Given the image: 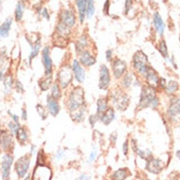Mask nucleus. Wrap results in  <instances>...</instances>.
Segmentation results:
<instances>
[{
    "mask_svg": "<svg viewBox=\"0 0 180 180\" xmlns=\"http://www.w3.org/2000/svg\"><path fill=\"white\" fill-rule=\"evenodd\" d=\"M163 163L157 160H152L149 161L147 164L148 170L152 173H159L163 169Z\"/></svg>",
    "mask_w": 180,
    "mask_h": 180,
    "instance_id": "nucleus-15",
    "label": "nucleus"
},
{
    "mask_svg": "<svg viewBox=\"0 0 180 180\" xmlns=\"http://www.w3.org/2000/svg\"><path fill=\"white\" fill-rule=\"evenodd\" d=\"M106 59L108 61H109L111 60L112 58V51L111 50H108L106 52Z\"/></svg>",
    "mask_w": 180,
    "mask_h": 180,
    "instance_id": "nucleus-40",
    "label": "nucleus"
},
{
    "mask_svg": "<svg viewBox=\"0 0 180 180\" xmlns=\"http://www.w3.org/2000/svg\"><path fill=\"white\" fill-rule=\"evenodd\" d=\"M52 83V78L51 77H47L41 83V87L42 90L46 91L50 87Z\"/></svg>",
    "mask_w": 180,
    "mask_h": 180,
    "instance_id": "nucleus-30",
    "label": "nucleus"
},
{
    "mask_svg": "<svg viewBox=\"0 0 180 180\" xmlns=\"http://www.w3.org/2000/svg\"><path fill=\"white\" fill-rule=\"evenodd\" d=\"M160 83L161 84V87H164L166 84V82L164 79H161V80H160Z\"/></svg>",
    "mask_w": 180,
    "mask_h": 180,
    "instance_id": "nucleus-41",
    "label": "nucleus"
},
{
    "mask_svg": "<svg viewBox=\"0 0 180 180\" xmlns=\"http://www.w3.org/2000/svg\"><path fill=\"white\" fill-rule=\"evenodd\" d=\"M42 15L44 17H45L47 19H48L50 18V15L48 14V11L46 9H44L43 12H42Z\"/></svg>",
    "mask_w": 180,
    "mask_h": 180,
    "instance_id": "nucleus-39",
    "label": "nucleus"
},
{
    "mask_svg": "<svg viewBox=\"0 0 180 180\" xmlns=\"http://www.w3.org/2000/svg\"><path fill=\"white\" fill-rule=\"evenodd\" d=\"M134 66L138 72L142 74H146L148 66L147 65L148 58L142 51H138L134 56Z\"/></svg>",
    "mask_w": 180,
    "mask_h": 180,
    "instance_id": "nucleus-3",
    "label": "nucleus"
},
{
    "mask_svg": "<svg viewBox=\"0 0 180 180\" xmlns=\"http://www.w3.org/2000/svg\"><path fill=\"white\" fill-rule=\"evenodd\" d=\"M126 63L120 60H116L113 64V71L115 77L119 79L122 75L126 71Z\"/></svg>",
    "mask_w": 180,
    "mask_h": 180,
    "instance_id": "nucleus-11",
    "label": "nucleus"
},
{
    "mask_svg": "<svg viewBox=\"0 0 180 180\" xmlns=\"http://www.w3.org/2000/svg\"><path fill=\"white\" fill-rule=\"evenodd\" d=\"M60 20V23L69 28H71L74 26L75 22L74 14L68 10H65L61 13Z\"/></svg>",
    "mask_w": 180,
    "mask_h": 180,
    "instance_id": "nucleus-9",
    "label": "nucleus"
},
{
    "mask_svg": "<svg viewBox=\"0 0 180 180\" xmlns=\"http://www.w3.org/2000/svg\"><path fill=\"white\" fill-rule=\"evenodd\" d=\"M112 98L114 105L119 109L124 110L129 105V99L122 92H116L113 94Z\"/></svg>",
    "mask_w": 180,
    "mask_h": 180,
    "instance_id": "nucleus-5",
    "label": "nucleus"
},
{
    "mask_svg": "<svg viewBox=\"0 0 180 180\" xmlns=\"http://www.w3.org/2000/svg\"><path fill=\"white\" fill-rule=\"evenodd\" d=\"M73 71L74 72L75 77L77 80L80 83L83 82L85 76V72L83 68L81 66L79 62L77 61V60H74L73 62Z\"/></svg>",
    "mask_w": 180,
    "mask_h": 180,
    "instance_id": "nucleus-12",
    "label": "nucleus"
},
{
    "mask_svg": "<svg viewBox=\"0 0 180 180\" xmlns=\"http://www.w3.org/2000/svg\"><path fill=\"white\" fill-rule=\"evenodd\" d=\"M11 24L12 20L8 19L0 26V38L7 36L11 29Z\"/></svg>",
    "mask_w": 180,
    "mask_h": 180,
    "instance_id": "nucleus-21",
    "label": "nucleus"
},
{
    "mask_svg": "<svg viewBox=\"0 0 180 180\" xmlns=\"http://www.w3.org/2000/svg\"><path fill=\"white\" fill-rule=\"evenodd\" d=\"M114 118V110L111 108H109L106 109L105 112L103 113L102 114L101 119L104 124L108 125L112 121Z\"/></svg>",
    "mask_w": 180,
    "mask_h": 180,
    "instance_id": "nucleus-19",
    "label": "nucleus"
},
{
    "mask_svg": "<svg viewBox=\"0 0 180 180\" xmlns=\"http://www.w3.org/2000/svg\"><path fill=\"white\" fill-rule=\"evenodd\" d=\"M158 100L156 97L155 92L153 87H144L142 88L141 99L140 101V106L146 107L152 106L156 107L158 105Z\"/></svg>",
    "mask_w": 180,
    "mask_h": 180,
    "instance_id": "nucleus-2",
    "label": "nucleus"
},
{
    "mask_svg": "<svg viewBox=\"0 0 180 180\" xmlns=\"http://www.w3.org/2000/svg\"><path fill=\"white\" fill-rule=\"evenodd\" d=\"M76 2L79 12L80 21L81 23H83L85 18V14L87 10V0H76Z\"/></svg>",
    "mask_w": 180,
    "mask_h": 180,
    "instance_id": "nucleus-17",
    "label": "nucleus"
},
{
    "mask_svg": "<svg viewBox=\"0 0 180 180\" xmlns=\"http://www.w3.org/2000/svg\"><path fill=\"white\" fill-rule=\"evenodd\" d=\"M145 74L146 75L147 82L150 87H157L159 83V78L156 72L153 69L148 67Z\"/></svg>",
    "mask_w": 180,
    "mask_h": 180,
    "instance_id": "nucleus-13",
    "label": "nucleus"
},
{
    "mask_svg": "<svg viewBox=\"0 0 180 180\" xmlns=\"http://www.w3.org/2000/svg\"><path fill=\"white\" fill-rule=\"evenodd\" d=\"M177 156L180 159V151H177Z\"/></svg>",
    "mask_w": 180,
    "mask_h": 180,
    "instance_id": "nucleus-42",
    "label": "nucleus"
},
{
    "mask_svg": "<svg viewBox=\"0 0 180 180\" xmlns=\"http://www.w3.org/2000/svg\"><path fill=\"white\" fill-rule=\"evenodd\" d=\"M84 104V91L80 87H75L70 95L69 107L71 112L82 109Z\"/></svg>",
    "mask_w": 180,
    "mask_h": 180,
    "instance_id": "nucleus-1",
    "label": "nucleus"
},
{
    "mask_svg": "<svg viewBox=\"0 0 180 180\" xmlns=\"http://www.w3.org/2000/svg\"><path fill=\"white\" fill-rule=\"evenodd\" d=\"M16 133H17V136L20 141L24 142L26 141L27 138V135L26 134L25 131L23 129L18 130Z\"/></svg>",
    "mask_w": 180,
    "mask_h": 180,
    "instance_id": "nucleus-32",
    "label": "nucleus"
},
{
    "mask_svg": "<svg viewBox=\"0 0 180 180\" xmlns=\"http://www.w3.org/2000/svg\"><path fill=\"white\" fill-rule=\"evenodd\" d=\"M132 2L131 0H126L125 5L126 8V12L127 13L129 11V10L131 9L132 7Z\"/></svg>",
    "mask_w": 180,
    "mask_h": 180,
    "instance_id": "nucleus-35",
    "label": "nucleus"
},
{
    "mask_svg": "<svg viewBox=\"0 0 180 180\" xmlns=\"http://www.w3.org/2000/svg\"><path fill=\"white\" fill-rule=\"evenodd\" d=\"M113 177L115 180H124L126 177V172L124 169H120L116 171Z\"/></svg>",
    "mask_w": 180,
    "mask_h": 180,
    "instance_id": "nucleus-27",
    "label": "nucleus"
},
{
    "mask_svg": "<svg viewBox=\"0 0 180 180\" xmlns=\"http://www.w3.org/2000/svg\"><path fill=\"white\" fill-rule=\"evenodd\" d=\"M154 24L155 28L160 34L162 35L164 30V24L159 14L156 13L154 16Z\"/></svg>",
    "mask_w": 180,
    "mask_h": 180,
    "instance_id": "nucleus-20",
    "label": "nucleus"
},
{
    "mask_svg": "<svg viewBox=\"0 0 180 180\" xmlns=\"http://www.w3.org/2000/svg\"><path fill=\"white\" fill-rule=\"evenodd\" d=\"M110 77L109 71L105 65H103L101 67L99 80V87L101 89L106 90L109 86Z\"/></svg>",
    "mask_w": 180,
    "mask_h": 180,
    "instance_id": "nucleus-7",
    "label": "nucleus"
},
{
    "mask_svg": "<svg viewBox=\"0 0 180 180\" xmlns=\"http://www.w3.org/2000/svg\"><path fill=\"white\" fill-rule=\"evenodd\" d=\"M87 38L85 36L81 37L80 39L77 41V51H82L84 48L87 46Z\"/></svg>",
    "mask_w": 180,
    "mask_h": 180,
    "instance_id": "nucleus-26",
    "label": "nucleus"
},
{
    "mask_svg": "<svg viewBox=\"0 0 180 180\" xmlns=\"http://www.w3.org/2000/svg\"><path fill=\"white\" fill-rule=\"evenodd\" d=\"M80 60L81 62L84 65L87 66H90L93 65L96 62L95 58L90 54L89 52L87 51L82 52Z\"/></svg>",
    "mask_w": 180,
    "mask_h": 180,
    "instance_id": "nucleus-16",
    "label": "nucleus"
},
{
    "mask_svg": "<svg viewBox=\"0 0 180 180\" xmlns=\"http://www.w3.org/2000/svg\"><path fill=\"white\" fill-rule=\"evenodd\" d=\"M132 77L130 75H126L123 80V85L125 87H129L131 83Z\"/></svg>",
    "mask_w": 180,
    "mask_h": 180,
    "instance_id": "nucleus-34",
    "label": "nucleus"
},
{
    "mask_svg": "<svg viewBox=\"0 0 180 180\" xmlns=\"http://www.w3.org/2000/svg\"><path fill=\"white\" fill-rule=\"evenodd\" d=\"M61 97V92L58 84L55 83L52 88V97L55 100Z\"/></svg>",
    "mask_w": 180,
    "mask_h": 180,
    "instance_id": "nucleus-24",
    "label": "nucleus"
},
{
    "mask_svg": "<svg viewBox=\"0 0 180 180\" xmlns=\"http://www.w3.org/2000/svg\"><path fill=\"white\" fill-rule=\"evenodd\" d=\"M97 113L99 114H103L107 109V101L104 98L100 99L97 101Z\"/></svg>",
    "mask_w": 180,
    "mask_h": 180,
    "instance_id": "nucleus-23",
    "label": "nucleus"
},
{
    "mask_svg": "<svg viewBox=\"0 0 180 180\" xmlns=\"http://www.w3.org/2000/svg\"><path fill=\"white\" fill-rule=\"evenodd\" d=\"M178 84L173 81H171L166 87V90L168 93H172L175 92L178 89Z\"/></svg>",
    "mask_w": 180,
    "mask_h": 180,
    "instance_id": "nucleus-28",
    "label": "nucleus"
},
{
    "mask_svg": "<svg viewBox=\"0 0 180 180\" xmlns=\"http://www.w3.org/2000/svg\"><path fill=\"white\" fill-rule=\"evenodd\" d=\"M171 116L175 120H180V100H176L171 104L169 108Z\"/></svg>",
    "mask_w": 180,
    "mask_h": 180,
    "instance_id": "nucleus-14",
    "label": "nucleus"
},
{
    "mask_svg": "<svg viewBox=\"0 0 180 180\" xmlns=\"http://www.w3.org/2000/svg\"><path fill=\"white\" fill-rule=\"evenodd\" d=\"M97 150L95 149H93L90 154V158H89V161L90 162H91L95 160V159L97 156Z\"/></svg>",
    "mask_w": 180,
    "mask_h": 180,
    "instance_id": "nucleus-37",
    "label": "nucleus"
},
{
    "mask_svg": "<svg viewBox=\"0 0 180 180\" xmlns=\"http://www.w3.org/2000/svg\"><path fill=\"white\" fill-rule=\"evenodd\" d=\"M109 0H106L105 3L104 5L103 8V12L104 13L106 14H108L109 13Z\"/></svg>",
    "mask_w": 180,
    "mask_h": 180,
    "instance_id": "nucleus-36",
    "label": "nucleus"
},
{
    "mask_svg": "<svg viewBox=\"0 0 180 180\" xmlns=\"http://www.w3.org/2000/svg\"><path fill=\"white\" fill-rule=\"evenodd\" d=\"M72 72L69 66L65 65L61 68L58 73V80L62 88H65L72 80Z\"/></svg>",
    "mask_w": 180,
    "mask_h": 180,
    "instance_id": "nucleus-4",
    "label": "nucleus"
},
{
    "mask_svg": "<svg viewBox=\"0 0 180 180\" xmlns=\"http://www.w3.org/2000/svg\"><path fill=\"white\" fill-rule=\"evenodd\" d=\"M43 60L46 75L51 74L52 70V62L50 56V48L48 46L45 47L43 51Z\"/></svg>",
    "mask_w": 180,
    "mask_h": 180,
    "instance_id": "nucleus-10",
    "label": "nucleus"
},
{
    "mask_svg": "<svg viewBox=\"0 0 180 180\" xmlns=\"http://www.w3.org/2000/svg\"><path fill=\"white\" fill-rule=\"evenodd\" d=\"M30 160L27 156L19 159L15 163V170L19 177L22 178L25 176L29 169Z\"/></svg>",
    "mask_w": 180,
    "mask_h": 180,
    "instance_id": "nucleus-6",
    "label": "nucleus"
},
{
    "mask_svg": "<svg viewBox=\"0 0 180 180\" xmlns=\"http://www.w3.org/2000/svg\"><path fill=\"white\" fill-rule=\"evenodd\" d=\"M21 1H26V0H21Z\"/></svg>",
    "mask_w": 180,
    "mask_h": 180,
    "instance_id": "nucleus-43",
    "label": "nucleus"
},
{
    "mask_svg": "<svg viewBox=\"0 0 180 180\" xmlns=\"http://www.w3.org/2000/svg\"><path fill=\"white\" fill-rule=\"evenodd\" d=\"M23 13V7L22 5L21 4H18L17 5L15 13V19L17 21H19L22 19Z\"/></svg>",
    "mask_w": 180,
    "mask_h": 180,
    "instance_id": "nucleus-29",
    "label": "nucleus"
},
{
    "mask_svg": "<svg viewBox=\"0 0 180 180\" xmlns=\"http://www.w3.org/2000/svg\"><path fill=\"white\" fill-rule=\"evenodd\" d=\"M40 48V42H37L34 46L33 47L30 57L31 58H34L36 55L38 54Z\"/></svg>",
    "mask_w": 180,
    "mask_h": 180,
    "instance_id": "nucleus-33",
    "label": "nucleus"
},
{
    "mask_svg": "<svg viewBox=\"0 0 180 180\" xmlns=\"http://www.w3.org/2000/svg\"><path fill=\"white\" fill-rule=\"evenodd\" d=\"M13 162V158L9 155H4L2 162V177L4 180H7L10 176L11 167Z\"/></svg>",
    "mask_w": 180,
    "mask_h": 180,
    "instance_id": "nucleus-8",
    "label": "nucleus"
},
{
    "mask_svg": "<svg viewBox=\"0 0 180 180\" xmlns=\"http://www.w3.org/2000/svg\"><path fill=\"white\" fill-rule=\"evenodd\" d=\"M159 51L160 52L161 54L164 57H167V49L166 44L164 41H162L160 44Z\"/></svg>",
    "mask_w": 180,
    "mask_h": 180,
    "instance_id": "nucleus-31",
    "label": "nucleus"
},
{
    "mask_svg": "<svg viewBox=\"0 0 180 180\" xmlns=\"http://www.w3.org/2000/svg\"><path fill=\"white\" fill-rule=\"evenodd\" d=\"M1 144L4 150L8 149L12 144V138L10 135L6 133H4L1 135Z\"/></svg>",
    "mask_w": 180,
    "mask_h": 180,
    "instance_id": "nucleus-22",
    "label": "nucleus"
},
{
    "mask_svg": "<svg viewBox=\"0 0 180 180\" xmlns=\"http://www.w3.org/2000/svg\"><path fill=\"white\" fill-rule=\"evenodd\" d=\"M48 105L50 112L52 116H56L59 112V105L58 102L54 98L48 97Z\"/></svg>",
    "mask_w": 180,
    "mask_h": 180,
    "instance_id": "nucleus-18",
    "label": "nucleus"
},
{
    "mask_svg": "<svg viewBox=\"0 0 180 180\" xmlns=\"http://www.w3.org/2000/svg\"><path fill=\"white\" fill-rule=\"evenodd\" d=\"M94 0H88L87 6V18L90 19L93 15L94 13Z\"/></svg>",
    "mask_w": 180,
    "mask_h": 180,
    "instance_id": "nucleus-25",
    "label": "nucleus"
},
{
    "mask_svg": "<svg viewBox=\"0 0 180 180\" xmlns=\"http://www.w3.org/2000/svg\"><path fill=\"white\" fill-rule=\"evenodd\" d=\"M123 153L124 154L126 155L127 154L128 152V144L127 143V142H126L123 145Z\"/></svg>",
    "mask_w": 180,
    "mask_h": 180,
    "instance_id": "nucleus-38",
    "label": "nucleus"
}]
</instances>
